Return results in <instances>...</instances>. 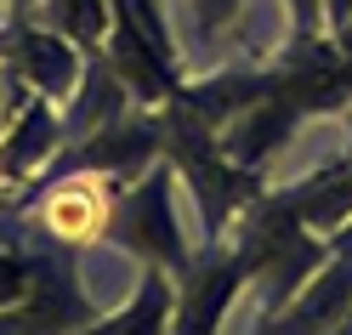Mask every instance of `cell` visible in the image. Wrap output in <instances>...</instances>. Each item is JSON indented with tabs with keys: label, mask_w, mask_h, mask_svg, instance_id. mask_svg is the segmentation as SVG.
Here are the masks:
<instances>
[{
	"label": "cell",
	"mask_w": 352,
	"mask_h": 335,
	"mask_svg": "<svg viewBox=\"0 0 352 335\" xmlns=\"http://www.w3.org/2000/svg\"><path fill=\"white\" fill-rule=\"evenodd\" d=\"M120 176H102V171H57L46 176L29 199H23V221L40 239H57L69 250H85V244H102L108 233V216H114V199H120Z\"/></svg>",
	"instance_id": "cell-4"
},
{
	"label": "cell",
	"mask_w": 352,
	"mask_h": 335,
	"mask_svg": "<svg viewBox=\"0 0 352 335\" xmlns=\"http://www.w3.org/2000/svg\"><path fill=\"white\" fill-rule=\"evenodd\" d=\"M80 63H85V52L74 46L69 34H57L52 23H29V17L0 23V69L17 74L34 97L69 102L80 91V74H85Z\"/></svg>",
	"instance_id": "cell-5"
},
{
	"label": "cell",
	"mask_w": 352,
	"mask_h": 335,
	"mask_svg": "<svg viewBox=\"0 0 352 335\" xmlns=\"http://www.w3.org/2000/svg\"><path fill=\"white\" fill-rule=\"evenodd\" d=\"M346 318H352V256L329 250V261L284 307L256 312L250 335H336Z\"/></svg>",
	"instance_id": "cell-8"
},
{
	"label": "cell",
	"mask_w": 352,
	"mask_h": 335,
	"mask_svg": "<svg viewBox=\"0 0 352 335\" xmlns=\"http://www.w3.org/2000/svg\"><path fill=\"white\" fill-rule=\"evenodd\" d=\"M324 244H329V250H341V256H352V216H346V221H341V228L329 233Z\"/></svg>",
	"instance_id": "cell-13"
},
{
	"label": "cell",
	"mask_w": 352,
	"mask_h": 335,
	"mask_svg": "<svg viewBox=\"0 0 352 335\" xmlns=\"http://www.w3.org/2000/svg\"><path fill=\"white\" fill-rule=\"evenodd\" d=\"M284 12H290V34H329L324 0H284Z\"/></svg>",
	"instance_id": "cell-11"
},
{
	"label": "cell",
	"mask_w": 352,
	"mask_h": 335,
	"mask_svg": "<svg viewBox=\"0 0 352 335\" xmlns=\"http://www.w3.org/2000/svg\"><path fill=\"white\" fill-rule=\"evenodd\" d=\"M63 148V114L46 97H29L17 114L0 125V210L23 205L46 182V165Z\"/></svg>",
	"instance_id": "cell-7"
},
{
	"label": "cell",
	"mask_w": 352,
	"mask_h": 335,
	"mask_svg": "<svg viewBox=\"0 0 352 335\" xmlns=\"http://www.w3.org/2000/svg\"><path fill=\"white\" fill-rule=\"evenodd\" d=\"M170 307H176V279H170V267L142 261L137 296H131L125 307H114V312H102V318H91V324L69 329V335H165V329H170Z\"/></svg>",
	"instance_id": "cell-9"
},
{
	"label": "cell",
	"mask_w": 352,
	"mask_h": 335,
	"mask_svg": "<svg viewBox=\"0 0 352 335\" xmlns=\"http://www.w3.org/2000/svg\"><path fill=\"white\" fill-rule=\"evenodd\" d=\"M250 284L245 256L233 250V239H210L199 256L188 261V273L176 279V307H170V335H216L228 318L233 296Z\"/></svg>",
	"instance_id": "cell-6"
},
{
	"label": "cell",
	"mask_w": 352,
	"mask_h": 335,
	"mask_svg": "<svg viewBox=\"0 0 352 335\" xmlns=\"http://www.w3.org/2000/svg\"><path fill=\"white\" fill-rule=\"evenodd\" d=\"M102 244H114V250L137 256V261H160V267H170V279L188 273L193 250L182 244V228H176V216H170V160L148 165L137 182L120 188Z\"/></svg>",
	"instance_id": "cell-3"
},
{
	"label": "cell",
	"mask_w": 352,
	"mask_h": 335,
	"mask_svg": "<svg viewBox=\"0 0 352 335\" xmlns=\"http://www.w3.org/2000/svg\"><path fill=\"white\" fill-rule=\"evenodd\" d=\"M346 137H352V102H346Z\"/></svg>",
	"instance_id": "cell-15"
},
{
	"label": "cell",
	"mask_w": 352,
	"mask_h": 335,
	"mask_svg": "<svg viewBox=\"0 0 352 335\" xmlns=\"http://www.w3.org/2000/svg\"><path fill=\"white\" fill-rule=\"evenodd\" d=\"M239 6H245V0H193V17H199V34H216V29H228Z\"/></svg>",
	"instance_id": "cell-12"
},
{
	"label": "cell",
	"mask_w": 352,
	"mask_h": 335,
	"mask_svg": "<svg viewBox=\"0 0 352 335\" xmlns=\"http://www.w3.org/2000/svg\"><path fill=\"white\" fill-rule=\"evenodd\" d=\"M176 102H188L239 165L261 171L301 120L352 102V63L329 34H290L267 63H228L205 80H182Z\"/></svg>",
	"instance_id": "cell-1"
},
{
	"label": "cell",
	"mask_w": 352,
	"mask_h": 335,
	"mask_svg": "<svg viewBox=\"0 0 352 335\" xmlns=\"http://www.w3.org/2000/svg\"><path fill=\"white\" fill-rule=\"evenodd\" d=\"M40 6H46V23L57 34H69L85 57L102 46V34H108V0H40Z\"/></svg>",
	"instance_id": "cell-10"
},
{
	"label": "cell",
	"mask_w": 352,
	"mask_h": 335,
	"mask_svg": "<svg viewBox=\"0 0 352 335\" xmlns=\"http://www.w3.org/2000/svg\"><path fill=\"white\" fill-rule=\"evenodd\" d=\"M329 40H336V46H341V57L352 63V17H346V23H341V29H329Z\"/></svg>",
	"instance_id": "cell-14"
},
{
	"label": "cell",
	"mask_w": 352,
	"mask_h": 335,
	"mask_svg": "<svg viewBox=\"0 0 352 335\" xmlns=\"http://www.w3.org/2000/svg\"><path fill=\"white\" fill-rule=\"evenodd\" d=\"M160 142H165L170 171L188 182V193H193V205H199L210 239H222L233 221L245 216L250 199L267 193V188H261V171L239 165L233 153L222 148V137H216L188 102H176V97L160 102Z\"/></svg>",
	"instance_id": "cell-2"
}]
</instances>
